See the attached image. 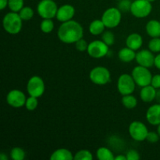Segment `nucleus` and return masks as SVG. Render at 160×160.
I'll return each instance as SVG.
<instances>
[{"mask_svg":"<svg viewBox=\"0 0 160 160\" xmlns=\"http://www.w3.org/2000/svg\"><path fill=\"white\" fill-rule=\"evenodd\" d=\"M34 10L29 6H23L19 12L20 17L23 20H30L34 17Z\"/></svg>","mask_w":160,"mask_h":160,"instance_id":"26","label":"nucleus"},{"mask_svg":"<svg viewBox=\"0 0 160 160\" xmlns=\"http://www.w3.org/2000/svg\"><path fill=\"white\" fill-rule=\"evenodd\" d=\"M142 44H143V38H142V35L138 33H133V34H129L128 37L127 38V47L134 50V51L138 50L142 46Z\"/></svg>","mask_w":160,"mask_h":160,"instance_id":"16","label":"nucleus"},{"mask_svg":"<svg viewBox=\"0 0 160 160\" xmlns=\"http://www.w3.org/2000/svg\"><path fill=\"white\" fill-rule=\"evenodd\" d=\"M106 27L102 20H95L89 25V31L93 35H99L104 32Z\"/></svg>","mask_w":160,"mask_h":160,"instance_id":"21","label":"nucleus"},{"mask_svg":"<svg viewBox=\"0 0 160 160\" xmlns=\"http://www.w3.org/2000/svg\"><path fill=\"white\" fill-rule=\"evenodd\" d=\"M118 57L122 62H130L135 59L136 53L134 50L128 48H123L119 51Z\"/></svg>","mask_w":160,"mask_h":160,"instance_id":"20","label":"nucleus"},{"mask_svg":"<svg viewBox=\"0 0 160 160\" xmlns=\"http://www.w3.org/2000/svg\"><path fill=\"white\" fill-rule=\"evenodd\" d=\"M154 66L156 67V68L160 70V53H159L156 56H155Z\"/></svg>","mask_w":160,"mask_h":160,"instance_id":"37","label":"nucleus"},{"mask_svg":"<svg viewBox=\"0 0 160 160\" xmlns=\"http://www.w3.org/2000/svg\"><path fill=\"white\" fill-rule=\"evenodd\" d=\"M122 104L128 109H134L137 106L138 100L132 94L123 95L122 98Z\"/></svg>","mask_w":160,"mask_h":160,"instance_id":"23","label":"nucleus"},{"mask_svg":"<svg viewBox=\"0 0 160 160\" xmlns=\"http://www.w3.org/2000/svg\"><path fill=\"white\" fill-rule=\"evenodd\" d=\"M118 1H120V0H118Z\"/></svg>","mask_w":160,"mask_h":160,"instance_id":"44","label":"nucleus"},{"mask_svg":"<svg viewBox=\"0 0 160 160\" xmlns=\"http://www.w3.org/2000/svg\"><path fill=\"white\" fill-rule=\"evenodd\" d=\"M128 132L131 138L136 142H143L146 140L148 134V130L144 123L141 121H133L129 125Z\"/></svg>","mask_w":160,"mask_h":160,"instance_id":"9","label":"nucleus"},{"mask_svg":"<svg viewBox=\"0 0 160 160\" xmlns=\"http://www.w3.org/2000/svg\"><path fill=\"white\" fill-rule=\"evenodd\" d=\"M152 10V2L148 0H135L132 2L130 12L137 18L147 17Z\"/></svg>","mask_w":160,"mask_h":160,"instance_id":"6","label":"nucleus"},{"mask_svg":"<svg viewBox=\"0 0 160 160\" xmlns=\"http://www.w3.org/2000/svg\"><path fill=\"white\" fill-rule=\"evenodd\" d=\"M160 136L159 134L156 132H153V131H150L148 132V135H147L146 140L148 141L150 143H156V142H159Z\"/></svg>","mask_w":160,"mask_h":160,"instance_id":"35","label":"nucleus"},{"mask_svg":"<svg viewBox=\"0 0 160 160\" xmlns=\"http://www.w3.org/2000/svg\"><path fill=\"white\" fill-rule=\"evenodd\" d=\"M0 159L1 160H7L8 157L6 156V155L5 153H1L0 154Z\"/></svg>","mask_w":160,"mask_h":160,"instance_id":"40","label":"nucleus"},{"mask_svg":"<svg viewBox=\"0 0 160 160\" xmlns=\"http://www.w3.org/2000/svg\"><path fill=\"white\" fill-rule=\"evenodd\" d=\"M23 0H9L8 6L12 12H19L20 9L23 7Z\"/></svg>","mask_w":160,"mask_h":160,"instance_id":"27","label":"nucleus"},{"mask_svg":"<svg viewBox=\"0 0 160 160\" xmlns=\"http://www.w3.org/2000/svg\"><path fill=\"white\" fill-rule=\"evenodd\" d=\"M96 156L99 160H114L115 156L113 153L106 147H101L96 152Z\"/></svg>","mask_w":160,"mask_h":160,"instance_id":"22","label":"nucleus"},{"mask_svg":"<svg viewBox=\"0 0 160 160\" xmlns=\"http://www.w3.org/2000/svg\"><path fill=\"white\" fill-rule=\"evenodd\" d=\"M27 97L22 91L13 89L9 92L6 96V102L10 106L14 108H20L25 106Z\"/></svg>","mask_w":160,"mask_h":160,"instance_id":"12","label":"nucleus"},{"mask_svg":"<svg viewBox=\"0 0 160 160\" xmlns=\"http://www.w3.org/2000/svg\"><path fill=\"white\" fill-rule=\"evenodd\" d=\"M156 89L151 84L145 86L142 88L140 92V97L145 102H151L156 98Z\"/></svg>","mask_w":160,"mask_h":160,"instance_id":"17","label":"nucleus"},{"mask_svg":"<svg viewBox=\"0 0 160 160\" xmlns=\"http://www.w3.org/2000/svg\"><path fill=\"white\" fill-rule=\"evenodd\" d=\"M8 2L9 0H0V9L3 10L6 6H8Z\"/></svg>","mask_w":160,"mask_h":160,"instance_id":"38","label":"nucleus"},{"mask_svg":"<svg viewBox=\"0 0 160 160\" xmlns=\"http://www.w3.org/2000/svg\"><path fill=\"white\" fill-rule=\"evenodd\" d=\"M102 40L108 45L109 46L112 45L114 44V41H115V38H114V34L112 31H105L102 36Z\"/></svg>","mask_w":160,"mask_h":160,"instance_id":"31","label":"nucleus"},{"mask_svg":"<svg viewBox=\"0 0 160 160\" xmlns=\"http://www.w3.org/2000/svg\"><path fill=\"white\" fill-rule=\"evenodd\" d=\"M122 18V12L117 7H110L102 14L101 20L108 28H114L120 24Z\"/></svg>","mask_w":160,"mask_h":160,"instance_id":"5","label":"nucleus"},{"mask_svg":"<svg viewBox=\"0 0 160 160\" xmlns=\"http://www.w3.org/2000/svg\"><path fill=\"white\" fill-rule=\"evenodd\" d=\"M51 160H73L74 156H73L71 152L67 148H59L53 152L50 156Z\"/></svg>","mask_w":160,"mask_h":160,"instance_id":"18","label":"nucleus"},{"mask_svg":"<svg viewBox=\"0 0 160 160\" xmlns=\"http://www.w3.org/2000/svg\"><path fill=\"white\" fill-rule=\"evenodd\" d=\"M26 154L24 150L19 147H15L10 152V157L13 160H23Z\"/></svg>","mask_w":160,"mask_h":160,"instance_id":"25","label":"nucleus"},{"mask_svg":"<svg viewBox=\"0 0 160 160\" xmlns=\"http://www.w3.org/2000/svg\"><path fill=\"white\" fill-rule=\"evenodd\" d=\"M27 90L31 96L39 98L44 94L45 90V82L43 79L38 76H33L28 81Z\"/></svg>","mask_w":160,"mask_h":160,"instance_id":"10","label":"nucleus"},{"mask_svg":"<svg viewBox=\"0 0 160 160\" xmlns=\"http://www.w3.org/2000/svg\"><path fill=\"white\" fill-rule=\"evenodd\" d=\"M151 85L153 86L156 89L160 88V74H156L152 76Z\"/></svg>","mask_w":160,"mask_h":160,"instance_id":"36","label":"nucleus"},{"mask_svg":"<svg viewBox=\"0 0 160 160\" xmlns=\"http://www.w3.org/2000/svg\"><path fill=\"white\" fill-rule=\"evenodd\" d=\"M75 46L76 48L80 52H84L87 51L88 47V44L87 43L86 40H84V38H81L80 40H78V42L75 43Z\"/></svg>","mask_w":160,"mask_h":160,"instance_id":"33","label":"nucleus"},{"mask_svg":"<svg viewBox=\"0 0 160 160\" xmlns=\"http://www.w3.org/2000/svg\"><path fill=\"white\" fill-rule=\"evenodd\" d=\"M131 75H132L136 84L138 85L139 87L143 88L145 86L151 84L152 75L147 67L138 65L133 69Z\"/></svg>","mask_w":160,"mask_h":160,"instance_id":"3","label":"nucleus"},{"mask_svg":"<svg viewBox=\"0 0 160 160\" xmlns=\"http://www.w3.org/2000/svg\"><path fill=\"white\" fill-rule=\"evenodd\" d=\"M23 20L19 12H9L5 15L2 20V26L5 31L11 34H17L21 31Z\"/></svg>","mask_w":160,"mask_h":160,"instance_id":"2","label":"nucleus"},{"mask_svg":"<svg viewBox=\"0 0 160 160\" xmlns=\"http://www.w3.org/2000/svg\"><path fill=\"white\" fill-rule=\"evenodd\" d=\"M41 31L43 33L48 34L52 32L54 29V23L52 19H43L40 25Z\"/></svg>","mask_w":160,"mask_h":160,"instance_id":"24","label":"nucleus"},{"mask_svg":"<svg viewBox=\"0 0 160 160\" xmlns=\"http://www.w3.org/2000/svg\"><path fill=\"white\" fill-rule=\"evenodd\" d=\"M146 32L152 38H160V21L149 20L146 24Z\"/></svg>","mask_w":160,"mask_h":160,"instance_id":"19","label":"nucleus"},{"mask_svg":"<svg viewBox=\"0 0 160 160\" xmlns=\"http://www.w3.org/2000/svg\"><path fill=\"white\" fill-rule=\"evenodd\" d=\"M58 38L66 44L76 43L83 38L84 29L81 23L75 20L63 22L58 29Z\"/></svg>","mask_w":160,"mask_h":160,"instance_id":"1","label":"nucleus"},{"mask_svg":"<svg viewBox=\"0 0 160 160\" xmlns=\"http://www.w3.org/2000/svg\"><path fill=\"white\" fill-rule=\"evenodd\" d=\"M38 98L34 96H31L30 95L29 98H27L26 103H25V106H26L27 109L29 111H33L38 107Z\"/></svg>","mask_w":160,"mask_h":160,"instance_id":"29","label":"nucleus"},{"mask_svg":"<svg viewBox=\"0 0 160 160\" xmlns=\"http://www.w3.org/2000/svg\"><path fill=\"white\" fill-rule=\"evenodd\" d=\"M157 133L159 134V135L160 136V124L158 125V128H157Z\"/></svg>","mask_w":160,"mask_h":160,"instance_id":"42","label":"nucleus"},{"mask_svg":"<svg viewBox=\"0 0 160 160\" xmlns=\"http://www.w3.org/2000/svg\"><path fill=\"white\" fill-rule=\"evenodd\" d=\"M110 72L106 67H96L92 69L89 74V78L92 83L97 85H104L110 81Z\"/></svg>","mask_w":160,"mask_h":160,"instance_id":"7","label":"nucleus"},{"mask_svg":"<svg viewBox=\"0 0 160 160\" xmlns=\"http://www.w3.org/2000/svg\"><path fill=\"white\" fill-rule=\"evenodd\" d=\"M148 1H149L150 2H155L156 0H148Z\"/></svg>","mask_w":160,"mask_h":160,"instance_id":"43","label":"nucleus"},{"mask_svg":"<svg viewBox=\"0 0 160 160\" xmlns=\"http://www.w3.org/2000/svg\"><path fill=\"white\" fill-rule=\"evenodd\" d=\"M156 99L158 100V101L160 102V91L159 92H157V94H156Z\"/></svg>","mask_w":160,"mask_h":160,"instance_id":"41","label":"nucleus"},{"mask_svg":"<svg viewBox=\"0 0 160 160\" xmlns=\"http://www.w3.org/2000/svg\"><path fill=\"white\" fill-rule=\"evenodd\" d=\"M131 4L132 2L130 0H120L118 5H117V8L122 12H127L128 11H131Z\"/></svg>","mask_w":160,"mask_h":160,"instance_id":"32","label":"nucleus"},{"mask_svg":"<svg viewBox=\"0 0 160 160\" xmlns=\"http://www.w3.org/2000/svg\"><path fill=\"white\" fill-rule=\"evenodd\" d=\"M148 48L152 52H160V38H152L148 42Z\"/></svg>","mask_w":160,"mask_h":160,"instance_id":"30","label":"nucleus"},{"mask_svg":"<svg viewBox=\"0 0 160 160\" xmlns=\"http://www.w3.org/2000/svg\"><path fill=\"white\" fill-rule=\"evenodd\" d=\"M135 60L138 65L147 68H151L154 66L155 56L152 54V52L150 50L143 49L136 53Z\"/></svg>","mask_w":160,"mask_h":160,"instance_id":"13","label":"nucleus"},{"mask_svg":"<svg viewBox=\"0 0 160 160\" xmlns=\"http://www.w3.org/2000/svg\"><path fill=\"white\" fill-rule=\"evenodd\" d=\"M114 160H128V159H127L126 156H123V155H119V156H116Z\"/></svg>","mask_w":160,"mask_h":160,"instance_id":"39","label":"nucleus"},{"mask_svg":"<svg viewBox=\"0 0 160 160\" xmlns=\"http://www.w3.org/2000/svg\"><path fill=\"white\" fill-rule=\"evenodd\" d=\"M146 120L154 126L160 124V104L152 105L148 108L146 112Z\"/></svg>","mask_w":160,"mask_h":160,"instance_id":"15","label":"nucleus"},{"mask_svg":"<svg viewBox=\"0 0 160 160\" xmlns=\"http://www.w3.org/2000/svg\"><path fill=\"white\" fill-rule=\"evenodd\" d=\"M92 159H93V156L92 152L85 149L80 150L74 156L75 160H92Z\"/></svg>","mask_w":160,"mask_h":160,"instance_id":"28","label":"nucleus"},{"mask_svg":"<svg viewBox=\"0 0 160 160\" xmlns=\"http://www.w3.org/2000/svg\"><path fill=\"white\" fill-rule=\"evenodd\" d=\"M136 83L132 75L123 73L117 81V89L122 95H131L135 90Z\"/></svg>","mask_w":160,"mask_h":160,"instance_id":"8","label":"nucleus"},{"mask_svg":"<svg viewBox=\"0 0 160 160\" xmlns=\"http://www.w3.org/2000/svg\"><path fill=\"white\" fill-rule=\"evenodd\" d=\"M58 6L53 0H42L37 6L38 13L42 19H52L56 17Z\"/></svg>","mask_w":160,"mask_h":160,"instance_id":"4","label":"nucleus"},{"mask_svg":"<svg viewBox=\"0 0 160 160\" xmlns=\"http://www.w3.org/2000/svg\"><path fill=\"white\" fill-rule=\"evenodd\" d=\"M75 15V8L70 4H65L61 6L58 9L56 19L59 21L67 22L71 20Z\"/></svg>","mask_w":160,"mask_h":160,"instance_id":"14","label":"nucleus"},{"mask_svg":"<svg viewBox=\"0 0 160 160\" xmlns=\"http://www.w3.org/2000/svg\"><path fill=\"white\" fill-rule=\"evenodd\" d=\"M87 52L91 57L100 59L108 54L109 45H106L102 40H95L88 44Z\"/></svg>","mask_w":160,"mask_h":160,"instance_id":"11","label":"nucleus"},{"mask_svg":"<svg viewBox=\"0 0 160 160\" xmlns=\"http://www.w3.org/2000/svg\"><path fill=\"white\" fill-rule=\"evenodd\" d=\"M127 159L128 160H139L141 159L140 154L134 149H131L127 152Z\"/></svg>","mask_w":160,"mask_h":160,"instance_id":"34","label":"nucleus"}]
</instances>
